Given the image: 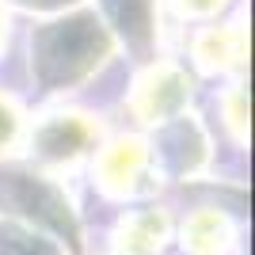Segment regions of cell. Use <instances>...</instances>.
<instances>
[{
	"label": "cell",
	"mask_w": 255,
	"mask_h": 255,
	"mask_svg": "<svg viewBox=\"0 0 255 255\" xmlns=\"http://www.w3.org/2000/svg\"><path fill=\"white\" fill-rule=\"evenodd\" d=\"M31 69L34 80L46 92H69L80 80L99 69L107 53H111V34L96 15H73L61 23H46L31 38Z\"/></svg>",
	"instance_id": "6da1fadb"
},
{
	"label": "cell",
	"mask_w": 255,
	"mask_h": 255,
	"mask_svg": "<svg viewBox=\"0 0 255 255\" xmlns=\"http://www.w3.org/2000/svg\"><path fill=\"white\" fill-rule=\"evenodd\" d=\"M191 96V76L179 65H156L137 80L133 111L141 122H171Z\"/></svg>",
	"instance_id": "7a4b0ae2"
},
{
	"label": "cell",
	"mask_w": 255,
	"mask_h": 255,
	"mask_svg": "<svg viewBox=\"0 0 255 255\" xmlns=\"http://www.w3.org/2000/svg\"><path fill=\"white\" fill-rule=\"evenodd\" d=\"M92 141H96V122L88 115H50L42 126H34L31 149L46 164H69L92 149Z\"/></svg>",
	"instance_id": "3957f363"
},
{
	"label": "cell",
	"mask_w": 255,
	"mask_h": 255,
	"mask_svg": "<svg viewBox=\"0 0 255 255\" xmlns=\"http://www.w3.org/2000/svg\"><path fill=\"white\" fill-rule=\"evenodd\" d=\"M149 164V149L137 137H118L115 145H107L96 160V183L107 194H129L145 175Z\"/></svg>",
	"instance_id": "277c9868"
},
{
	"label": "cell",
	"mask_w": 255,
	"mask_h": 255,
	"mask_svg": "<svg viewBox=\"0 0 255 255\" xmlns=\"http://www.w3.org/2000/svg\"><path fill=\"white\" fill-rule=\"evenodd\" d=\"M160 160L171 168V175H191L194 168L206 164V137L187 115H175L171 122H164V149Z\"/></svg>",
	"instance_id": "5b68a950"
},
{
	"label": "cell",
	"mask_w": 255,
	"mask_h": 255,
	"mask_svg": "<svg viewBox=\"0 0 255 255\" xmlns=\"http://www.w3.org/2000/svg\"><path fill=\"white\" fill-rule=\"evenodd\" d=\"M171 225L164 210H141L129 213L115 233V255H156L168 240Z\"/></svg>",
	"instance_id": "8992f818"
},
{
	"label": "cell",
	"mask_w": 255,
	"mask_h": 255,
	"mask_svg": "<svg viewBox=\"0 0 255 255\" xmlns=\"http://www.w3.org/2000/svg\"><path fill=\"white\" fill-rule=\"evenodd\" d=\"M99 8L111 23H115V31L122 34L129 42V50L145 57L156 38V27H152V0H99Z\"/></svg>",
	"instance_id": "52a82bcc"
},
{
	"label": "cell",
	"mask_w": 255,
	"mask_h": 255,
	"mask_svg": "<svg viewBox=\"0 0 255 255\" xmlns=\"http://www.w3.org/2000/svg\"><path fill=\"white\" fill-rule=\"evenodd\" d=\"M233 244V221L221 210H198L183 225V252L191 255H225Z\"/></svg>",
	"instance_id": "ba28073f"
},
{
	"label": "cell",
	"mask_w": 255,
	"mask_h": 255,
	"mask_svg": "<svg viewBox=\"0 0 255 255\" xmlns=\"http://www.w3.org/2000/svg\"><path fill=\"white\" fill-rule=\"evenodd\" d=\"M194 53H198V61L206 69H236V65L244 61V34L236 31V27H210V31L198 34V42H194Z\"/></svg>",
	"instance_id": "9c48e42d"
},
{
	"label": "cell",
	"mask_w": 255,
	"mask_h": 255,
	"mask_svg": "<svg viewBox=\"0 0 255 255\" xmlns=\"http://www.w3.org/2000/svg\"><path fill=\"white\" fill-rule=\"evenodd\" d=\"M0 255H57V252H53V244L38 240L27 229H4L0 233Z\"/></svg>",
	"instance_id": "30bf717a"
},
{
	"label": "cell",
	"mask_w": 255,
	"mask_h": 255,
	"mask_svg": "<svg viewBox=\"0 0 255 255\" xmlns=\"http://www.w3.org/2000/svg\"><path fill=\"white\" fill-rule=\"evenodd\" d=\"M19 129H23V111L15 107V99L0 96V152H8L19 141Z\"/></svg>",
	"instance_id": "8fae6325"
},
{
	"label": "cell",
	"mask_w": 255,
	"mask_h": 255,
	"mask_svg": "<svg viewBox=\"0 0 255 255\" xmlns=\"http://www.w3.org/2000/svg\"><path fill=\"white\" fill-rule=\"evenodd\" d=\"M225 0H179V8L187 15H206V11H217Z\"/></svg>",
	"instance_id": "7c38bea8"
},
{
	"label": "cell",
	"mask_w": 255,
	"mask_h": 255,
	"mask_svg": "<svg viewBox=\"0 0 255 255\" xmlns=\"http://www.w3.org/2000/svg\"><path fill=\"white\" fill-rule=\"evenodd\" d=\"M27 4H38V8H57V4H69V0H27Z\"/></svg>",
	"instance_id": "4fadbf2b"
},
{
	"label": "cell",
	"mask_w": 255,
	"mask_h": 255,
	"mask_svg": "<svg viewBox=\"0 0 255 255\" xmlns=\"http://www.w3.org/2000/svg\"><path fill=\"white\" fill-rule=\"evenodd\" d=\"M0 38H4V8H0Z\"/></svg>",
	"instance_id": "5bb4252c"
}]
</instances>
